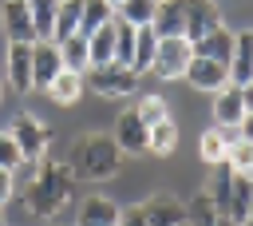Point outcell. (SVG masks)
Masks as SVG:
<instances>
[{
	"mask_svg": "<svg viewBox=\"0 0 253 226\" xmlns=\"http://www.w3.org/2000/svg\"><path fill=\"white\" fill-rule=\"evenodd\" d=\"M107 4H111V8H119V4H123V0H107Z\"/></svg>",
	"mask_w": 253,
	"mask_h": 226,
	"instance_id": "cell-39",
	"label": "cell"
},
{
	"mask_svg": "<svg viewBox=\"0 0 253 226\" xmlns=\"http://www.w3.org/2000/svg\"><path fill=\"white\" fill-rule=\"evenodd\" d=\"M0 95H4V91H0Z\"/></svg>",
	"mask_w": 253,
	"mask_h": 226,
	"instance_id": "cell-41",
	"label": "cell"
},
{
	"mask_svg": "<svg viewBox=\"0 0 253 226\" xmlns=\"http://www.w3.org/2000/svg\"><path fill=\"white\" fill-rule=\"evenodd\" d=\"M134 111H138V119H142L146 127H154V123L170 119V115H166V99H162V95H138Z\"/></svg>",
	"mask_w": 253,
	"mask_h": 226,
	"instance_id": "cell-32",
	"label": "cell"
},
{
	"mask_svg": "<svg viewBox=\"0 0 253 226\" xmlns=\"http://www.w3.org/2000/svg\"><path fill=\"white\" fill-rule=\"evenodd\" d=\"M182 226H186V222H182Z\"/></svg>",
	"mask_w": 253,
	"mask_h": 226,
	"instance_id": "cell-42",
	"label": "cell"
},
{
	"mask_svg": "<svg viewBox=\"0 0 253 226\" xmlns=\"http://www.w3.org/2000/svg\"><path fill=\"white\" fill-rule=\"evenodd\" d=\"M229 83H233V87L253 83V32H237V40H233V56H229Z\"/></svg>",
	"mask_w": 253,
	"mask_h": 226,
	"instance_id": "cell-12",
	"label": "cell"
},
{
	"mask_svg": "<svg viewBox=\"0 0 253 226\" xmlns=\"http://www.w3.org/2000/svg\"><path fill=\"white\" fill-rule=\"evenodd\" d=\"M83 83L103 95V99H123V95H134L138 91V75L123 63H99V67H87L83 71Z\"/></svg>",
	"mask_w": 253,
	"mask_h": 226,
	"instance_id": "cell-3",
	"label": "cell"
},
{
	"mask_svg": "<svg viewBox=\"0 0 253 226\" xmlns=\"http://www.w3.org/2000/svg\"><path fill=\"white\" fill-rule=\"evenodd\" d=\"M182 12H186V40L198 44L202 36H210L213 28H221V12L213 0H182Z\"/></svg>",
	"mask_w": 253,
	"mask_h": 226,
	"instance_id": "cell-7",
	"label": "cell"
},
{
	"mask_svg": "<svg viewBox=\"0 0 253 226\" xmlns=\"http://www.w3.org/2000/svg\"><path fill=\"white\" fill-rule=\"evenodd\" d=\"M0 20H4V36L8 44H36V24H32V12H28V0H4L0 8Z\"/></svg>",
	"mask_w": 253,
	"mask_h": 226,
	"instance_id": "cell-9",
	"label": "cell"
},
{
	"mask_svg": "<svg viewBox=\"0 0 253 226\" xmlns=\"http://www.w3.org/2000/svg\"><path fill=\"white\" fill-rule=\"evenodd\" d=\"M241 99H245V111H253V83L241 87Z\"/></svg>",
	"mask_w": 253,
	"mask_h": 226,
	"instance_id": "cell-37",
	"label": "cell"
},
{
	"mask_svg": "<svg viewBox=\"0 0 253 226\" xmlns=\"http://www.w3.org/2000/svg\"><path fill=\"white\" fill-rule=\"evenodd\" d=\"M182 79L194 83L198 91H221L229 83V63H217V59H206V56H190V67H186Z\"/></svg>",
	"mask_w": 253,
	"mask_h": 226,
	"instance_id": "cell-10",
	"label": "cell"
},
{
	"mask_svg": "<svg viewBox=\"0 0 253 226\" xmlns=\"http://www.w3.org/2000/svg\"><path fill=\"white\" fill-rule=\"evenodd\" d=\"M225 163L233 167V174H245V178H253V143H245V139H233V143H229V151H225Z\"/></svg>",
	"mask_w": 253,
	"mask_h": 226,
	"instance_id": "cell-31",
	"label": "cell"
},
{
	"mask_svg": "<svg viewBox=\"0 0 253 226\" xmlns=\"http://www.w3.org/2000/svg\"><path fill=\"white\" fill-rule=\"evenodd\" d=\"M8 83L16 91H32V44L8 48Z\"/></svg>",
	"mask_w": 253,
	"mask_h": 226,
	"instance_id": "cell-16",
	"label": "cell"
},
{
	"mask_svg": "<svg viewBox=\"0 0 253 226\" xmlns=\"http://www.w3.org/2000/svg\"><path fill=\"white\" fill-rule=\"evenodd\" d=\"M59 71H63L59 48H55L51 40H36V44H32V91H47Z\"/></svg>",
	"mask_w": 253,
	"mask_h": 226,
	"instance_id": "cell-6",
	"label": "cell"
},
{
	"mask_svg": "<svg viewBox=\"0 0 253 226\" xmlns=\"http://www.w3.org/2000/svg\"><path fill=\"white\" fill-rule=\"evenodd\" d=\"M0 167H4V170L24 167V155H20V147H16V139H12V135H0Z\"/></svg>",
	"mask_w": 253,
	"mask_h": 226,
	"instance_id": "cell-33",
	"label": "cell"
},
{
	"mask_svg": "<svg viewBox=\"0 0 253 226\" xmlns=\"http://www.w3.org/2000/svg\"><path fill=\"white\" fill-rule=\"evenodd\" d=\"M79 12H83V0H59V16H55V28H51V44H63L67 36L79 32Z\"/></svg>",
	"mask_w": 253,
	"mask_h": 226,
	"instance_id": "cell-25",
	"label": "cell"
},
{
	"mask_svg": "<svg viewBox=\"0 0 253 226\" xmlns=\"http://www.w3.org/2000/svg\"><path fill=\"white\" fill-rule=\"evenodd\" d=\"M55 48H59L63 67H67V71H79V75H83V71L91 67V48H87V36H79V32H75V36H67V40H63V44H55Z\"/></svg>",
	"mask_w": 253,
	"mask_h": 226,
	"instance_id": "cell-21",
	"label": "cell"
},
{
	"mask_svg": "<svg viewBox=\"0 0 253 226\" xmlns=\"http://www.w3.org/2000/svg\"><path fill=\"white\" fill-rule=\"evenodd\" d=\"M245 119V99H241V87L225 83L213 99V127H237Z\"/></svg>",
	"mask_w": 253,
	"mask_h": 226,
	"instance_id": "cell-13",
	"label": "cell"
},
{
	"mask_svg": "<svg viewBox=\"0 0 253 226\" xmlns=\"http://www.w3.org/2000/svg\"><path fill=\"white\" fill-rule=\"evenodd\" d=\"M249 210H253V178H245V174H233V190H229L225 218H229L233 226H241Z\"/></svg>",
	"mask_w": 253,
	"mask_h": 226,
	"instance_id": "cell-19",
	"label": "cell"
},
{
	"mask_svg": "<svg viewBox=\"0 0 253 226\" xmlns=\"http://www.w3.org/2000/svg\"><path fill=\"white\" fill-rule=\"evenodd\" d=\"M0 226H4V206H0Z\"/></svg>",
	"mask_w": 253,
	"mask_h": 226,
	"instance_id": "cell-40",
	"label": "cell"
},
{
	"mask_svg": "<svg viewBox=\"0 0 253 226\" xmlns=\"http://www.w3.org/2000/svg\"><path fill=\"white\" fill-rule=\"evenodd\" d=\"M75 226H119V206L111 202V198H87L83 206H79V218H75Z\"/></svg>",
	"mask_w": 253,
	"mask_h": 226,
	"instance_id": "cell-18",
	"label": "cell"
},
{
	"mask_svg": "<svg viewBox=\"0 0 253 226\" xmlns=\"http://www.w3.org/2000/svg\"><path fill=\"white\" fill-rule=\"evenodd\" d=\"M241 226H253V210H249V214H245V222H241Z\"/></svg>",
	"mask_w": 253,
	"mask_h": 226,
	"instance_id": "cell-38",
	"label": "cell"
},
{
	"mask_svg": "<svg viewBox=\"0 0 253 226\" xmlns=\"http://www.w3.org/2000/svg\"><path fill=\"white\" fill-rule=\"evenodd\" d=\"M83 87H87V83H83V75H79V71H67V67H63V71L55 75V83L47 87V95H51V103L67 107V103H75V99L83 95Z\"/></svg>",
	"mask_w": 253,
	"mask_h": 226,
	"instance_id": "cell-23",
	"label": "cell"
},
{
	"mask_svg": "<svg viewBox=\"0 0 253 226\" xmlns=\"http://www.w3.org/2000/svg\"><path fill=\"white\" fill-rule=\"evenodd\" d=\"M123 167V151L111 135H79L71 147V170L75 178H91V182H107L115 178Z\"/></svg>",
	"mask_w": 253,
	"mask_h": 226,
	"instance_id": "cell-2",
	"label": "cell"
},
{
	"mask_svg": "<svg viewBox=\"0 0 253 226\" xmlns=\"http://www.w3.org/2000/svg\"><path fill=\"white\" fill-rule=\"evenodd\" d=\"M12 139H16V147H20V155H24V163H40V159H47V143H51V131L32 115V111H24L16 123H12V131H8Z\"/></svg>",
	"mask_w": 253,
	"mask_h": 226,
	"instance_id": "cell-5",
	"label": "cell"
},
{
	"mask_svg": "<svg viewBox=\"0 0 253 226\" xmlns=\"http://www.w3.org/2000/svg\"><path fill=\"white\" fill-rule=\"evenodd\" d=\"M233 40H237V32H229V28L221 24V28H213L210 36H202L198 44H190V48H194V56H206V59L229 63V56H233Z\"/></svg>",
	"mask_w": 253,
	"mask_h": 226,
	"instance_id": "cell-14",
	"label": "cell"
},
{
	"mask_svg": "<svg viewBox=\"0 0 253 226\" xmlns=\"http://www.w3.org/2000/svg\"><path fill=\"white\" fill-rule=\"evenodd\" d=\"M154 52H158V36H154V28L146 24V28H138V40H134V59H130V71H134V75H146V71H150V63H154Z\"/></svg>",
	"mask_w": 253,
	"mask_h": 226,
	"instance_id": "cell-24",
	"label": "cell"
},
{
	"mask_svg": "<svg viewBox=\"0 0 253 226\" xmlns=\"http://www.w3.org/2000/svg\"><path fill=\"white\" fill-rule=\"evenodd\" d=\"M115 16L126 20V24H134V28H146V24H154V16H158V0H123V4L115 8Z\"/></svg>",
	"mask_w": 253,
	"mask_h": 226,
	"instance_id": "cell-27",
	"label": "cell"
},
{
	"mask_svg": "<svg viewBox=\"0 0 253 226\" xmlns=\"http://www.w3.org/2000/svg\"><path fill=\"white\" fill-rule=\"evenodd\" d=\"M115 20V8L107 0H83V12H79V36H91L95 28L111 24Z\"/></svg>",
	"mask_w": 253,
	"mask_h": 226,
	"instance_id": "cell-26",
	"label": "cell"
},
{
	"mask_svg": "<svg viewBox=\"0 0 253 226\" xmlns=\"http://www.w3.org/2000/svg\"><path fill=\"white\" fill-rule=\"evenodd\" d=\"M87 48H91V67L115 63V20L103 24V28H95V32L87 36Z\"/></svg>",
	"mask_w": 253,
	"mask_h": 226,
	"instance_id": "cell-22",
	"label": "cell"
},
{
	"mask_svg": "<svg viewBox=\"0 0 253 226\" xmlns=\"http://www.w3.org/2000/svg\"><path fill=\"white\" fill-rule=\"evenodd\" d=\"M134 40H138V28L115 16V63L130 67V59H134Z\"/></svg>",
	"mask_w": 253,
	"mask_h": 226,
	"instance_id": "cell-29",
	"label": "cell"
},
{
	"mask_svg": "<svg viewBox=\"0 0 253 226\" xmlns=\"http://www.w3.org/2000/svg\"><path fill=\"white\" fill-rule=\"evenodd\" d=\"M154 36L158 40H170V36H182L186 32V12H182V0H158V16H154Z\"/></svg>",
	"mask_w": 253,
	"mask_h": 226,
	"instance_id": "cell-17",
	"label": "cell"
},
{
	"mask_svg": "<svg viewBox=\"0 0 253 226\" xmlns=\"http://www.w3.org/2000/svg\"><path fill=\"white\" fill-rule=\"evenodd\" d=\"M12 194H16V170H4L0 167V206H8Z\"/></svg>",
	"mask_w": 253,
	"mask_h": 226,
	"instance_id": "cell-34",
	"label": "cell"
},
{
	"mask_svg": "<svg viewBox=\"0 0 253 226\" xmlns=\"http://www.w3.org/2000/svg\"><path fill=\"white\" fill-rule=\"evenodd\" d=\"M174 147H178V123H174V119L154 123V127H150V151H154V155H170Z\"/></svg>",
	"mask_w": 253,
	"mask_h": 226,
	"instance_id": "cell-30",
	"label": "cell"
},
{
	"mask_svg": "<svg viewBox=\"0 0 253 226\" xmlns=\"http://www.w3.org/2000/svg\"><path fill=\"white\" fill-rule=\"evenodd\" d=\"M237 139H245V143H253V111H245V119L237 123Z\"/></svg>",
	"mask_w": 253,
	"mask_h": 226,
	"instance_id": "cell-36",
	"label": "cell"
},
{
	"mask_svg": "<svg viewBox=\"0 0 253 226\" xmlns=\"http://www.w3.org/2000/svg\"><path fill=\"white\" fill-rule=\"evenodd\" d=\"M186 226H233V222L213 206L210 190H202V194H194L186 202Z\"/></svg>",
	"mask_w": 253,
	"mask_h": 226,
	"instance_id": "cell-15",
	"label": "cell"
},
{
	"mask_svg": "<svg viewBox=\"0 0 253 226\" xmlns=\"http://www.w3.org/2000/svg\"><path fill=\"white\" fill-rule=\"evenodd\" d=\"M190 40L186 36H170V40H158V52H154V63H150V75L158 79H182L186 67H190Z\"/></svg>",
	"mask_w": 253,
	"mask_h": 226,
	"instance_id": "cell-4",
	"label": "cell"
},
{
	"mask_svg": "<svg viewBox=\"0 0 253 226\" xmlns=\"http://www.w3.org/2000/svg\"><path fill=\"white\" fill-rule=\"evenodd\" d=\"M138 210H142L146 226H182L186 222V202H178L174 194H150Z\"/></svg>",
	"mask_w": 253,
	"mask_h": 226,
	"instance_id": "cell-11",
	"label": "cell"
},
{
	"mask_svg": "<svg viewBox=\"0 0 253 226\" xmlns=\"http://www.w3.org/2000/svg\"><path fill=\"white\" fill-rule=\"evenodd\" d=\"M119 226H146V218L138 206H126V210H119Z\"/></svg>",
	"mask_w": 253,
	"mask_h": 226,
	"instance_id": "cell-35",
	"label": "cell"
},
{
	"mask_svg": "<svg viewBox=\"0 0 253 226\" xmlns=\"http://www.w3.org/2000/svg\"><path fill=\"white\" fill-rule=\"evenodd\" d=\"M28 12H32V24H36V36L51 40L55 16H59V0H28Z\"/></svg>",
	"mask_w": 253,
	"mask_h": 226,
	"instance_id": "cell-28",
	"label": "cell"
},
{
	"mask_svg": "<svg viewBox=\"0 0 253 226\" xmlns=\"http://www.w3.org/2000/svg\"><path fill=\"white\" fill-rule=\"evenodd\" d=\"M111 139H115V143H119V151H126V155H142V151H150V127L138 119V111H134V107L119 115L115 135H111Z\"/></svg>",
	"mask_w": 253,
	"mask_h": 226,
	"instance_id": "cell-8",
	"label": "cell"
},
{
	"mask_svg": "<svg viewBox=\"0 0 253 226\" xmlns=\"http://www.w3.org/2000/svg\"><path fill=\"white\" fill-rule=\"evenodd\" d=\"M237 139V127H210L206 135H202V159L210 163V167H217L221 159H225V151H229V143Z\"/></svg>",
	"mask_w": 253,
	"mask_h": 226,
	"instance_id": "cell-20",
	"label": "cell"
},
{
	"mask_svg": "<svg viewBox=\"0 0 253 226\" xmlns=\"http://www.w3.org/2000/svg\"><path fill=\"white\" fill-rule=\"evenodd\" d=\"M75 194V170L71 163H59V159H40L32 182H28V210L40 214V218H51L59 214Z\"/></svg>",
	"mask_w": 253,
	"mask_h": 226,
	"instance_id": "cell-1",
	"label": "cell"
}]
</instances>
